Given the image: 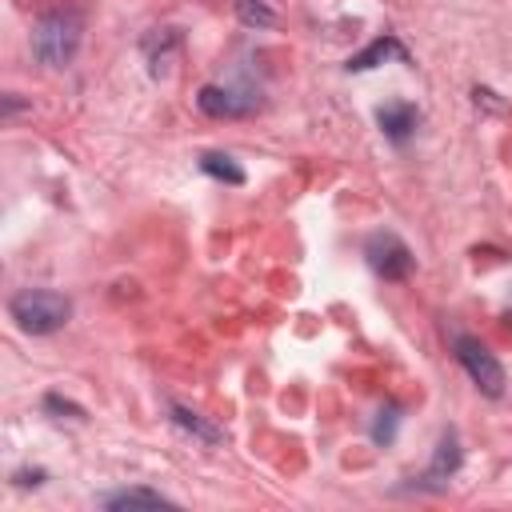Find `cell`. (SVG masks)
<instances>
[{
	"label": "cell",
	"mask_w": 512,
	"mask_h": 512,
	"mask_svg": "<svg viewBox=\"0 0 512 512\" xmlns=\"http://www.w3.org/2000/svg\"><path fill=\"white\" fill-rule=\"evenodd\" d=\"M8 312L20 324V332L48 336V332H60L72 320V300L52 292V288H20L8 300Z\"/></svg>",
	"instance_id": "obj_1"
},
{
	"label": "cell",
	"mask_w": 512,
	"mask_h": 512,
	"mask_svg": "<svg viewBox=\"0 0 512 512\" xmlns=\"http://www.w3.org/2000/svg\"><path fill=\"white\" fill-rule=\"evenodd\" d=\"M80 48V20L72 12H48L32 28V56L44 68H68Z\"/></svg>",
	"instance_id": "obj_2"
},
{
	"label": "cell",
	"mask_w": 512,
	"mask_h": 512,
	"mask_svg": "<svg viewBox=\"0 0 512 512\" xmlns=\"http://www.w3.org/2000/svg\"><path fill=\"white\" fill-rule=\"evenodd\" d=\"M456 360L464 364V372L472 376V384L484 392V396H504V368L500 360L476 340V336H456Z\"/></svg>",
	"instance_id": "obj_3"
},
{
	"label": "cell",
	"mask_w": 512,
	"mask_h": 512,
	"mask_svg": "<svg viewBox=\"0 0 512 512\" xmlns=\"http://www.w3.org/2000/svg\"><path fill=\"white\" fill-rule=\"evenodd\" d=\"M364 256H368L372 272H376V276H384V280H404V276L412 272V264H416L412 248H408L400 236H392V232L372 236V240H368V248H364Z\"/></svg>",
	"instance_id": "obj_4"
},
{
	"label": "cell",
	"mask_w": 512,
	"mask_h": 512,
	"mask_svg": "<svg viewBox=\"0 0 512 512\" xmlns=\"http://www.w3.org/2000/svg\"><path fill=\"white\" fill-rule=\"evenodd\" d=\"M196 104H200V112L204 116H216V120H236V116H248V112H256V96H240V92H232V88H216V84H204L200 88V96H196Z\"/></svg>",
	"instance_id": "obj_5"
},
{
	"label": "cell",
	"mask_w": 512,
	"mask_h": 512,
	"mask_svg": "<svg viewBox=\"0 0 512 512\" xmlns=\"http://www.w3.org/2000/svg\"><path fill=\"white\" fill-rule=\"evenodd\" d=\"M376 120H380V128H384V136H388V140L404 144V140L416 132V124H420V112H416L412 104L396 100V104H384V108L376 112Z\"/></svg>",
	"instance_id": "obj_6"
},
{
	"label": "cell",
	"mask_w": 512,
	"mask_h": 512,
	"mask_svg": "<svg viewBox=\"0 0 512 512\" xmlns=\"http://www.w3.org/2000/svg\"><path fill=\"white\" fill-rule=\"evenodd\" d=\"M388 56H396V60H404L408 52H404V44H400L396 36H376V40H372V44H368L364 52H356V56H352V60H348L344 68H348V72H368V68H376V64H384Z\"/></svg>",
	"instance_id": "obj_7"
},
{
	"label": "cell",
	"mask_w": 512,
	"mask_h": 512,
	"mask_svg": "<svg viewBox=\"0 0 512 512\" xmlns=\"http://www.w3.org/2000/svg\"><path fill=\"white\" fill-rule=\"evenodd\" d=\"M456 468H460V440H456V432H444V436H440V448H436V460H432V468H428L424 480L444 484Z\"/></svg>",
	"instance_id": "obj_8"
},
{
	"label": "cell",
	"mask_w": 512,
	"mask_h": 512,
	"mask_svg": "<svg viewBox=\"0 0 512 512\" xmlns=\"http://www.w3.org/2000/svg\"><path fill=\"white\" fill-rule=\"evenodd\" d=\"M104 504L108 508H160V504H172V500L152 492V488H124V492H112Z\"/></svg>",
	"instance_id": "obj_9"
},
{
	"label": "cell",
	"mask_w": 512,
	"mask_h": 512,
	"mask_svg": "<svg viewBox=\"0 0 512 512\" xmlns=\"http://www.w3.org/2000/svg\"><path fill=\"white\" fill-rule=\"evenodd\" d=\"M172 420H176L184 432H192L196 440H204V444H216V440H220V428H216V424H204L200 412H188V408L172 404Z\"/></svg>",
	"instance_id": "obj_10"
},
{
	"label": "cell",
	"mask_w": 512,
	"mask_h": 512,
	"mask_svg": "<svg viewBox=\"0 0 512 512\" xmlns=\"http://www.w3.org/2000/svg\"><path fill=\"white\" fill-rule=\"evenodd\" d=\"M200 168H204L208 176H216V180H228V184H244V168H240V164H232V156L208 152V156H200Z\"/></svg>",
	"instance_id": "obj_11"
},
{
	"label": "cell",
	"mask_w": 512,
	"mask_h": 512,
	"mask_svg": "<svg viewBox=\"0 0 512 512\" xmlns=\"http://www.w3.org/2000/svg\"><path fill=\"white\" fill-rule=\"evenodd\" d=\"M236 16L244 24H256V28H272L276 24V12L268 4H260V0H236Z\"/></svg>",
	"instance_id": "obj_12"
},
{
	"label": "cell",
	"mask_w": 512,
	"mask_h": 512,
	"mask_svg": "<svg viewBox=\"0 0 512 512\" xmlns=\"http://www.w3.org/2000/svg\"><path fill=\"white\" fill-rule=\"evenodd\" d=\"M372 436L380 440V444H388L392 436H396V408L388 404V408H380V420L372 424Z\"/></svg>",
	"instance_id": "obj_13"
},
{
	"label": "cell",
	"mask_w": 512,
	"mask_h": 512,
	"mask_svg": "<svg viewBox=\"0 0 512 512\" xmlns=\"http://www.w3.org/2000/svg\"><path fill=\"white\" fill-rule=\"evenodd\" d=\"M44 408H52V412H72V416H84L76 404H68V400H60V396H44Z\"/></svg>",
	"instance_id": "obj_14"
},
{
	"label": "cell",
	"mask_w": 512,
	"mask_h": 512,
	"mask_svg": "<svg viewBox=\"0 0 512 512\" xmlns=\"http://www.w3.org/2000/svg\"><path fill=\"white\" fill-rule=\"evenodd\" d=\"M16 480H20V484H40L44 472H40V468H36V472H16Z\"/></svg>",
	"instance_id": "obj_15"
}]
</instances>
